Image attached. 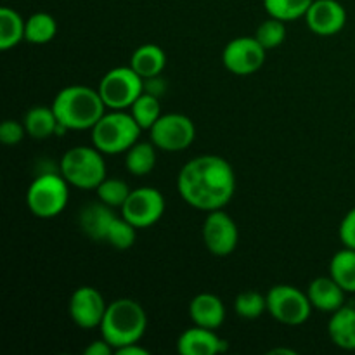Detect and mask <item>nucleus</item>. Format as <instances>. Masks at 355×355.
Listing matches in <instances>:
<instances>
[{"label":"nucleus","mask_w":355,"mask_h":355,"mask_svg":"<svg viewBox=\"0 0 355 355\" xmlns=\"http://www.w3.org/2000/svg\"><path fill=\"white\" fill-rule=\"evenodd\" d=\"M201 234H203V243L207 250L215 257L231 255L239 241L238 224H236L231 215L225 214L224 208L208 211Z\"/></svg>","instance_id":"obj_12"},{"label":"nucleus","mask_w":355,"mask_h":355,"mask_svg":"<svg viewBox=\"0 0 355 355\" xmlns=\"http://www.w3.org/2000/svg\"><path fill=\"white\" fill-rule=\"evenodd\" d=\"M61 175L69 186L78 189H97L106 179V163L96 146H75L62 155L59 163Z\"/></svg>","instance_id":"obj_6"},{"label":"nucleus","mask_w":355,"mask_h":355,"mask_svg":"<svg viewBox=\"0 0 355 355\" xmlns=\"http://www.w3.org/2000/svg\"><path fill=\"white\" fill-rule=\"evenodd\" d=\"M165 198L155 187H139L130 193L123 207L121 215L134 225L135 229H146L155 225L165 214Z\"/></svg>","instance_id":"obj_11"},{"label":"nucleus","mask_w":355,"mask_h":355,"mask_svg":"<svg viewBox=\"0 0 355 355\" xmlns=\"http://www.w3.org/2000/svg\"><path fill=\"white\" fill-rule=\"evenodd\" d=\"M270 354H288V355H295L293 350H290V349H276V350H272V352H270Z\"/></svg>","instance_id":"obj_35"},{"label":"nucleus","mask_w":355,"mask_h":355,"mask_svg":"<svg viewBox=\"0 0 355 355\" xmlns=\"http://www.w3.org/2000/svg\"><path fill=\"white\" fill-rule=\"evenodd\" d=\"M166 66V54L159 45L144 44L134 51L130 58V68L144 80L156 78L162 75Z\"/></svg>","instance_id":"obj_20"},{"label":"nucleus","mask_w":355,"mask_h":355,"mask_svg":"<svg viewBox=\"0 0 355 355\" xmlns=\"http://www.w3.org/2000/svg\"><path fill=\"white\" fill-rule=\"evenodd\" d=\"M227 350V342L215 335V329L194 328L186 329L177 340V352L182 355H217Z\"/></svg>","instance_id":"obj_16"},{"label":"nucleus","mask_w":355,"mask_h":355,"mask_svg":"<svg viewBox=\"0 0 355 355\" xmlns=\"http://www.w3.org/2000/svg\"><path fill=\"white\" fill-rule=\"evenodd\" d=\"M267 312L270 318L286 326H300L309 321L312 312L307 293L291 284H276L267 291Z\"/></svg>","instance_id":"obj_9"},{"label":"nucleus","mask_w":355,"mask_h":355,"mask_svg":"<svg viewBox=\"0 0 355 355\" xmlns=\"http://www.w3.org/2000/svg\"><path fill=\"white\" fill-rule=\"evenodd\" d=\"M255 38L260 42L266 51L270 49H276L286 40V24L284 21L276 19V17H270L267 21H263L255 31Z\"/></svg>","instance_id":"obj_30"},{"label":"nucleus","mask_w":355,"mask_h":355,"mask_svg":"<svg viewBox=\"0 0 355 355\" xmlns=\"http://www.w3.org/2000/svg\"><path fill=\"white\" fill-rule=\"evenodd\" d=\"M312 2L314 0H263V7L270 17L288 23L305 17Z\"/></svg>","instance_id":"obj_27"},{"label":"nucleus","mask_w":355,"mask_h":355,"mask_svg":"<svg viewBox=\"0 0 355 355\" xmlns=\"http://www.w3.org/2000/svg\"><path fill=\"white\" fill-rule=\"evenodd\" d=\"M156 146L153 142L137 141L125 153V166L132 175H148L156 166Z\"/></svg>","instance_id":"obj_23"},{"label":"nucleus","mask_w":355,"mask_h":355,"mask_svg":"<svg viewBox=\"0 0 355 355\" xmlns=\"http://www.w3.org/2000/svg\"><path fill=\"white\" fill-rule=\"evenodd\" d=\"M329 276L347 291L355 293V250L343 248L329 262Z\"/></svg>","instance_id":"obj_22"},{"label":"nucleus","mask_w":355,"mask_h":355,"mask_svg":"<svg viewBox=\"0 0 355 355\" xmlns=\"http://www.w3.org/2000/svg\"><path fill=\"white\" fill-rule=\"evenodd\" d=\"M142 128L125 110H111L104 113L90 130L92 146L103 155H121L127 153L139 141Z\"/></svg>","instance_id":"obj_5"},{"label":"nucleus","mask_w":355,"mask_h":355,"mask_svg":"<svg viewBox=\"0 0 355 355\" xmlns=\"http://www.w3.org/2000/svg\"><path fill=\"white\" fill-rule=\"evenodd\" d=\"M307 26L319 37H333L347 24V10L336 0H314L305 14Z\"/></svg>","instance_id":"obj_15"},{"label":"nucleus","mask_w":355,"mask_h":355,"mask_svg":"<svg viewBox=\"0 0 355 355\" xmlns=\"http://www.w3.org/2000/svg\"><path fill=\"white\" fill-rule=\"evenodd\" d=\"M69 200V184L61 173H42L30 184L26 205L38 218H54L66 208Z\"/></svg>","instance_id":"obj_7"},{"label":"nucleus","mask_w":355,"mask_h":355,"mask_svg":"<svg viewBox=\"0 0 355 355\" xmlns=\"http://www.w3.org/2000/svg\"><path fill=\"white\" fill-rule=\"evenodd\" d=\"M97 198L99 201L106 203L111 208H121L127 201V198L130 196L132 189L128 187V184L125 180L116 179V177H111V179H104L103 182L97 186Z\"/></svg>","instance_id":"obj_28"},{"label":"nucleus","mask_w":355,"mask_h":355,"mask_svg":"<svg viewBox=\"0 0 355 355\" xmlns=\"http://www.w3.org/2000/svg\"><path fill=\"white\" fill-rule=\"evenodd\" d=\"M26 135V128H24V123H19V121L14 120H6L2 125H0V142L6 146H16L19 144L21 141Z\"/></svg>","instance_id":"obj_31"},{"label":"nucleus","mask_w":355,"mask_h":355,"mask_svg":"<svg viewBox=\"0 0 355 355\" xmlns=\"http://www.w3.org/2000/svg\"><path fill=\"white\" fill-rule=\"evenodd\" d=\"M234 311L241 319L255 321L267 311V297L253 290L243 291V293L236 297Z\"/></svg>","instance_id":"obj_29"},{"label":"nucleus","mask_w":355,"mask_h":355,"mask_svg":"<svg viewBox=\"0 0 355 355\" xmlns=\"http://www.w3.org/2000/svg\"><path fill=\"white\" fill-rule=\"evenodd\" d=\"M189 318L196 326L218 329L225 321L224 302L214 293H200L191 300Z\"/></svg>","instance_id":"obj_17"},{"label":"nucleus","mask_w":355,"mask_h":355,"mask_svg":"<svg viewBox=\"0 0 355 355\" xmlns=\"http://www.w3.org/2000/svg\"><path fill=\"white\" fill-rule=\"evenodd\" d=\"M26 21L10 7L0 9V51H9L24 40Z\"/></svg>","instance_id":"obj_24"},{"label":"nucleus","mask_w":355,"mask_h":355,"mask_svg":"<svg viewBox=\"0 0 355 355\" xmlns=\"http://www.w3.org/2000/svg\"><path fill=\"white\" fill-rule=\"evenodd\" d=\"M52 110L61 132L92 130L94 125L106 113V104L99 90L87 85H69L59 90L52 101Z\"/></svg>","instance_id":"obj_2"},{"label":"nucleus","mask_w":355,"mask_h":355,"mask_svg":"<svg viewBox=\"0 0 355 355\" xmlns=\"http://www.w3.org/2000/svg\"><path fill=\"white\" fill-rule=\"evenodd\" d=\"M97 90L107 110H130L132 104L144 94L146 80L130 66H118L101 78Z\"/></svg>","instance_id":"obj_8"},{"label":"nucleus","mask_w":355,"mask_h":355,"mask_svg":"<svg viewBox=\"0 0 355 355\" xmlns=\"http://www.w3.org/2000/svg\"><path fill=\"white\" fill-rule=\"evenodd\" d=\"M114 208L106 203H89L80 210L78 224L82 231L94 241L106 243L114 250H128L137 239V231L127 218L114 214Z\"/></svg>","instance_id":"obj_3"},{"label":"nucleus","mask_w":355,"mask_h":355,"mask_svg":"<svg viewBox=\"0 0 355 355\" xmlns=\"http://www.w3.org/2000/svg\"><path fill=\"white\" fill-rule=\"evenodd\" d=\"M83 352H85V355H111L114 352V349L106 342V340L103 338V340H96V342L90 343V345L87 347Z\"/></svg>","instance_id":"obj_33"},{"label":"nucleus","mask_w":355,"mask_h":355,"mask_svg":"<svg viewBox=\"0 0 355 355\" xmlns=\"http://www.w3.org/2000/svg\"><path fill=\"white\" fill-rule=\"evenodd\" d=\"M267 58V51L255 37H238L225 45L222 62L231 73L239 76L259 71Z\"/></svg>","instance_id":"obj_13"},{"label":"nucleus","mask_w":355,"mask_h":355,"mask_svg":"<svg viewBox=\"0 0 355 355\" xmlns=\"http://www.w3.org/2000/svg\"><path fill=\"white\" fill-rule=\"evenodd\" d=\"M338 236L343 246L355 250V207L343 217L338 229Z\"/></svg>","instance_id":"obj_32"},{"label":"nucleus","mask_w":355,"mask_h":355,"mask_svg":"<svg viewBox=\"0 0 355 355\" xmlns=\"http://www.w3.org/2000/svg\"><path fill=\"white\" fill-rule=\"evenodd\" d=\"M151 142L166 153H179L189 148L196 139V127L186 114H162L149 130Z\"/></svg>","instance_id":"obj_10"},{"label":"nucleus","mask_w":355,"mask_h":355,"mask_svg":"<svg viewBox=\"0 0 355 355\" xmlns=\"http://www.w3.org/2000/svg\"><path fill=\"white\" fill-rule=\"evenodd\" d=\"M177 189L182 200L196 210H222L236 193L234 170L222 156H196L179 172Z\"/></svg>","instance_id":"obj_1"},{"label":"nucleus","mask_w":355,"mask_h":355,"mask_svg":"<svg viewBox=\"0 0 355 355\" xmlns=\"http://www.w3.org/2000/svg\"><path fill=\"white\" fill-rule=\"evenodd\" d=\"M328 335L338 349L355 350V307L343 305L333 312L328 322Z\"/></svg>","instance_id":"obj_19"},{"label":"nucleus","mask_w":355,"mask_h":355,"mask_svg":"<svg viewBox=\"0 0 355 355\" xmlns=\"http://www.w3.org/2000/svg\"><path fill=\"white\" fill-rule=\"evenodd\" d=\"M99 328L103 338L116 352L128 343L141 342L148 328V315L134 298H116L107 305Z\"/></svg>","instance_id":"obj_4"},{"label":"nucleus","mask_w":355,"mask_h":355,"mask_svg":"<svg viewBox=\"0 0 355 355\" xmlns=\"http://www.w3.org/2000/svg\"><path fill=\"white\" fill-rule=\"evenodd\" d=\"M307 295L312 307L333 314L345 305L347 291L331 276H321L309 284Z\"/></svg>","instance_id":"obj_18"},{"label":"nucleus","mask_w":355,"mask_h":355,"mask_svg":"<svg viewBox=\"0 0 355 355\" xmlns=\"http://www.w3.org/2000/svg\"><path fill=\"white\" fill-rule=\"evenodd\" d=\"M58 33V21L47 12H35L28 17L26 30H24V40L35 45H44L54 40Z\"/></svg>","instance_id":"obj_25"},{"label":"nucleus","mask_w":355,"mask_h":355,"mask_svg":"<svg viewBox=\"0 0 355 355\" xmlns=\"http://www.w3.org/2000/svg\"><path fill=\"white\" fill-rule=\"evenodd\" d=\"M106 309L103 295L92 286L76 288L69 298V318L82 329L99 328Z\"/></svg>","instance_id":"obj_14"},{"label":"nucleus","mask_w":355,"mask_h":355,"mask_svg":"<svg viewBox=\"0 0 355 355\" xmlns=\"http://www.w3.org/2000/svg\"><path fill=\"white\" fill-rule=\"evenodd\" d=\"M130 114L142 130H151L153 125L162 116V104L158 96L144 90V94L130 106Z\"/></svg>","instance_id":"obj_26"},{"label":"nucleus","mask_w":355,"mask_h":355,"mask_svg":"<svg viewBox=\"0 0 355 355\" xmlns=\"http://www.w3.org/2000/svg\"><path fill=\"white\" fill-rule=\"evenodd\" d=\"M23 123L26 128V134L37 141H44V139L54 135L55 132H61L52 106H33L26 111Z\"/></svg>","instance_id":"obj_21"},{"label":"nucleus","mask_w":355,"mask_h":355,"mask_svg":"<svg viewBox=\"0 0 355 355\" xmlns=\"http://www.w3.org/2000/svg\"><path fill=\"white\" fill-rule=\"evenodd\" d=\"M114 354L116 355H149V350L139 345V342H135V343H128V345L121 347V349H118Z\"/></svg>","instance_id":"obj_34"}]
</instances>
